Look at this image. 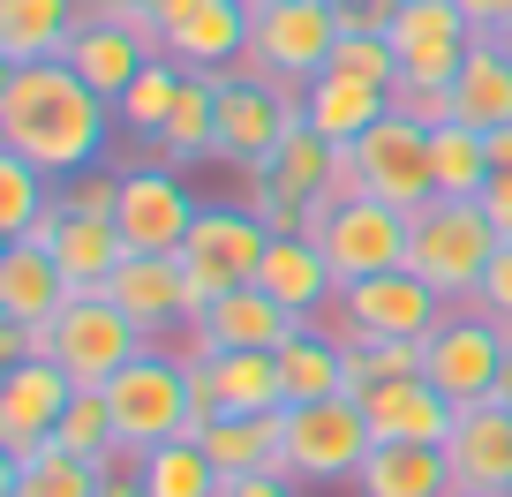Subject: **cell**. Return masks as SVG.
Segmentation results:
<instances>
[{"label": "cell", "instance_id": "obj_2", "mask_svg": "<svg viewBox=\"0 0 512 497\" xmlns=\"http://www.w3.org/2000/svg\"><path fill=\"white\" fill-rule=\"evenodd\" d=\"M505 249V234L490 226V211L467 196H430L422 211H407V272L430 279L445 302H467L490 272V257Z\"/></svg>", "mask_w": 512, "mask_h": 497}, {"label": "cell", "instance_id": "obj_10", "mask_svg": "<svg viewBox=\"0 0 512 497\" xmlns=\"http://www.w3.org/2000/svg\"><path fill=\"white\" fill-rule=\"evenodd\" d=\"M294 113H302V98H294L287 83L256 76L249 61L226 68V76H219V159L241 166V174L264 166L279 151V136L294 129Z\"/></svg>", "mask_w": 512, "mask_h": 497}, {"label": "cell", "instance_id": "obj_25", "mask_svg": "<svg viewBox=\"0 0 512 497\" xmlns=\"http://www.w3.org/2000/svg\"><path fill=\"white\" fill-rule=\"evenodd\" d=\"M83 31V0H0V68L68 61Z\"/></svg>", "mask_w": 512, "mask_h": 497}, {"label": "cell", "instance_id": "obj_47", "mask_svg": "<svg viewBox=\"0 0 512 497\" xmlns=\"http://www.w3.org/2000/svg\"><path fill=\"white\" fill-rule=\"evenodd\" d=\"M196 8H204V0H144V16L159 23V46H166V31H174L181 16H196Z\"/></svg>", "mask_w": 512, "mask_h": 497}, {"label": "cell", "instance_id": "obj_35", "mask_svg": "<svg viewBox=\"0 0 512 497\" xmlns=\"http://www.w3.org/2000/svg\"><path fill=\"white\" fill-rule=\"evenodd\" d=\"M144 497H226V475L211 467L204 437H174V445L144 452Z\"/></svg>", "mask_w": 512, "mask_h": 497}, {"label": "cell", "instance_id": "obj_37", "mask_svg": "<svg viewBox=\"0 0 512 497\" xmlns=\"http://www.w3.org/2000/svg\"><path fill=\"white\" fill-rule=\"evenodd\" d=\"M46 204H53V174H38V166L16 159V151H0V241L31 234Z\"/></svg>", "mask_w": 512, "mask_h": 497}, {"label": "cell", "instance_id": "obj_17", "mask_svg": "<svg viewBox=\"0 0 512 497\" xmlns=\"http://www.w3.org/2000/svg\"><path fill=\"white\" fill-rule=\"evenodd\" d=\"M294 332H302L294 309H279L264 287H234V294H219V302L181 332L174 354H181V362H204V354H234V347H287Z\"/></svg>", "mask_w": 512, "mask_h": 497}, {"label": "cell", "instance_id": "obj_44", "mask_svg": "<svg viewBox=\"0 0 512 497\" xmlns=\"http://www.w3.org/2000/svg\"><path fill=\"white\" fill-rule=\"evenodd\" d=\"M482 211H490V226L512 241V174H505V166H497V174H490V189H482Z\"/></svg>", "mask_w": 512, "mask_h": 497}, {"label": "cell", "instance_id": "obj_50", "mask_svg": "<svg viewBox=\"0 0 512 497\" xmlns=\"http://www.w3.org/2000/svg\"><path fill=\"white\" fill-rule=\"evenodd\" d=\"M249 8H264V0H249Z\"/></svg>", "mask_w": 512, "mask_h": 497}, {"label": "cell", "instance_id": "obj_24", "mask_svg": "<svg viewBox=\"0 0 512 497\" xmlns=\"http://www.w3.org/2000/svg\"><path fill=\"white\" fill-rule=\"evenodd\" d=\"M392 113V91L369 76H354V68H324L317 83L302 91V121L317 136H332V144H354V136H369Z\"/></svg>", "mask_w": 512, "mask_h": 497}, {"label": "cell", "instance_id": "obj_20", "mask_svg": "<svg viewBox=\"0 0 512 497\" xmlns=\"http://www.w3.org/2000/svg\"><path fill=\"white\" fill-rule=\"evenodd\" d=\"M68 302H76V279L61 272V257H53L46 241H31V234L0 241V317L53 324Z\"/></svg>", "mask_w": 512, "mask_h": 497}, {"label": "cell", "instance_id": "obj_1", "mask_svg": "<svg viewBox=\"0 0 512 497\" xmlns=\"http://www.w3.org/2000/svg\"><path fill=\"white\" fill-rule=\"evenodd\" d=\"M113 129H121V121H113V98H98L68 61L0 68V151L31 159L38 174L68 181V174H83V166H98Z\"/></svg>", "mask_w": 512, "mask_h": 497}, {"label": "cell", "instance_id": "obj_9", "mask_svg": "<svg viewBox=\"0 0 512 497\" xmlns=\"http://www.w3.org/2000/svg\"><path fill=\"white\" fill-rule=\"evenodd\" d=\"M144 347H151V339L136 332V324L121 317V302H106V294H76V302L53 317V362L68 369V385H76V392L113 385Z\"/></svg>", "mask_w": 512, "mask_h": 497}, {"label": "cell", "instance_id": "obj_42", "mask_svg": "<svg viewBox=\"0 0 512 497\" xmlns=\"http://www.w3.org/2000/svg\"><path fill=\"white\" fill-rule=\"evenodd\" d=\"M392 113L400 121H415V129H445V121H460V106H452V83H415V76H400L392 83Z\"/></svg>", "mask_w": 512, "mask_h": 497}, {"label": "cell", "instance_id": "obj_45", "mask_svg": "<svg viewBox=\"0 0 512 497\" xmlns=\"http://www.w3.org/2000/svg\"><path fill=\"white\" fill-rule=\"evenodd\" d=\"M332 8H339V23H362V31H384L400 0H332Z\"/></svg>", "mask_w": 512, "mask_h": 497}, {"label": "cell", "instance_id": "obj_19", "mask_svg": "<svg viewBox=\"0 0 512 497\" xmlns=\"http://www.w3.org/2000/svg\"><path fill=\"white\" fill-rule=\"evenodd\" d=\"M445 460H452V482L460 497H512V415L505 407H460L445 437Z\"/></svg>", "mask_w": 512, "mask_h": 497}, {"label": "cell", "instance_id": "obj_30", "mask_svg": "<svg viewBox=\"0 0 512 497\" xmlns=\"http://www.w3.org/2000/svg\"><path fill=\"white\" fill-rule=\"evenodd\" d=\"M279 385H287V407L339 400V392H347V339L324 332V324H302V332L279 347Z\"/></svg>", "mask_w": 512, "mask_h": 497}, {"label": "cell", "instance_id": "obj_29", "mask_svg": "<svg viewBox=\"0 0 512 497\" xmlns=\"http://www.w3.org/2000/svg\"><path fill=\"white\" fill-rule=\"evenodd\" d=\"M249 174H264L272 189H287L294 204H317V211H324V196H332V174H339V144H332V136H317L302 113H294V129L279 136V151H272L264 166H249Z\"/></svg>", "mask_w": 512, "mask_h": 497}, {"label": "cell", "instance_id": "obj_13", "mask_svg": "<svg viewBox=\"0 0 512 497\" xmlns=\"http://www.w3.org/2000/svg\"><path fill=\"white\" fill-rule=\"evenodd\" d=\"M196 211H204V204L181 189L174 166H128V174H121V211H113V226H121L128 257H181V241H189Z\"/></svg>", "mask_w": 512, "mask_h": 497}, {"label": "cell", "instance_id": "obj_33", "mask_svg": "<svg viewBox=\"0 0 512 497\" xmlns=\"http://www.w3.org/2000/svg\"><path fill=\"white\" fill-rule=\"evenodd\" d=\"M98 482H106V467L68 452L61 437L46 452H31V460L0 467V497H98Z\"/></svg>", "mask_w": 512, "mask_h": 497}, {"label": "cell", "instance_id": "obj_5", "mask_svg": "<svg viewBox=\"0 0 512 497\" xmlns=\"http://www.w3.org/2000/svg\"><path fill=\"white\" fill-rule=\"evenodd\" d=\"M264 257H272V226L256 219L249 204H204V211H196L189 241H181V272H189V302H196V317H204L219 294L256 287Z\"/></svg>", "mask_w": 512, "mask_h": 497}, {"label": "cell", "instance_id": "obj_34", "mask_svg": "<svg viewBox=\"0 0 512 497\" xmlns=\"http://www.w3.org/2000/svg\"><path fill=\"white\" fill-rule=\"evenodd\" d=\"M181 83H189V68H181L174 53H159L144 76H136L121 98H113V121H121V136H144V144H159V129L174 121V106H181Z\"/></svg>", "mask_w": 512, "mask_h": 497}, {"label": "cell", "instance_id": "obj_15", "mask_svg": "<svg viewBox=\"0 0 512 497\" xmlns=\"http://www.w3.org/2000/svg\"><path fill=\"white\" fill-rule=\"evenodd\" d=\"M354 159H362V196H384L400 211H422L437 196V166H430V129L384 113L369 136H354Z\"/></svg>", "mask_w": 512, "mask_h": 497}, {"label": "cell", "instance_id": "obj_27", "mask_svg": "<svg viewBox=\"0 0 512 497\" xmlns=\"http://www.w3.org/2000/svg\"><path fill=\"white\" fill-rule=\"evenodd\" d=\"M362 497H460L445 445H377L354 475Z\"/></svg>", "mask_w": 512, "mask_h": 497}, {"label": "cell", "instance_id": "obj_49", "mask_svg": "<svg viewBox=\"0 0 512 497\" xmlns=\"http://www.w3.org/2000/svg\"><path fill=\"white\" fill-rule=\"evenodd\" d=\"M497 46H505V53H512V23H505V31H497Z\"/></svg>", "mask_w": 512, "mask_h": 497}, {"label": "cell", "instance_id": "obj_21", "mask_svg": "<svg viewBox=\"0 0 512 497\" xmlns=\"http://www.w3.org/2000/svg\"><path fill=\"white\" fill-rule=\"evenodd\" d=\"M256 287L272 294L279 309H294L302 324H317L324 309L339 302V272H332V257H324L317 234H272V257H264Z\"/></svg>", "mask_w": 512, "mask_h": 497}, {"label": "cell", "instance_id": "obj_3", "mask_svg": "<svg viewBox=\"0 0 512 497\" xmlns=\"http://www.w3.org/2000/svg\"><path fill=\"white\" fill-rule=\"evenodd\" d=\"M113 407V430H121L128 452H159L174 437H196V400H189V369H181L174 347H144L136 362L98 385Z\"/></svg>", "mask_w": 512, "mask_h": 497}, {"label": "cell", "instance_id": "obj_32", "mask_svg": "<svg viewBox=\"0 0 512 497\" xmlns=\"http://www.w3.org/2000/svg\"><path fill=\"white\" fill-rule=\"evenodd\" d=\"M159 166H196V159H219V76H196L189 68V83H181V106H174V121L159 129Z\"/></svg>", "mask_w": 512, "mask_h": 497}, {"label": "cell", "instance_id": "obj_18", "mask_svg": "<svg viewBox=\"0 0 512 497\" xmlns=\"http://www.w3.org/2000/svg\"><path fill=\"white\" fill-rule=\"evenodd\" d=\"M362 415L377 445H445L460 407L430 385V377H384V385L362 392Z\"/></svg>", "mask_w": 512, "mask_h": 497}, {"label": "cell", "instance_id": "obj_6", "mask_svg": "<svg viewBox=\"0 0 512 497\" xmlns=\"http://www.w3.org/2000/svg\"><path fill=\"white\" fill-rule=\"evenodd\" d=\"M422 377H430L452 407H490L497 385L512 377V332L460 302L430 339H422Z\"/></svg>", "mask_w": 512, "mask_h": 497}, {"label": "cell", "instance_id": "obj_46", "mask_svg": "<svg viewBox=\"0 0 512 497\" xmlns=\"http://www.w3.org/2000/svg\"><path fill=\"white\" fill-rule=\"evenodd\" d=\"M226 497H294V475H234Z\"/></svg>", "mask_w": 512, "mask_h": 497}, {"label": "cell", "instance_id": "obj_14", "mask_svg": "<svg viewBox=\"0 0 512 497\" xmlns=\"http://www.w3.org/2000/svg\"><path fill=\"white\" fill-rule=\"evenodd\" d=\"M384 38H392V53H400V76L415 83H452L460 76V61L475 53V23H467L460 0H400L392 8V23H384Z\"/></svg>", "mask_w": 512, "mask_h": 497}, {"label": "cell", "instance_id": "obj_7", "mask_svg": "<svg viewBox=\"0 0 512 497\" xmlns=\"http://www.w3.org/2000/svg\"><path fill=\"white\" fill-rule=\"evenodd\" d=\"M445 317H452V302L430 287V279H415V272L400 264V272H377V279L339 287V302L324 309L317 324L354 347V339H430Z\"/></svg>", "mask_w": 512, "mask_h": 497}, {"label": "cell", "instance_id": "obj_4", "mask_svg": "<svg viewBox=\"0 0 512 497\" xmlns=\"http://www.w3.org/2000/svg\"><path fill=\"white\" fill-rule=\"evenodd\" d=\"M339 31H347V23H339L332 0H264V8H249V68L287 83V91L302 98L309 83L332 68Z\"/></svg>", "mask_w": 512, "mask_h": 497}, {"label": "cell", "instance_id": "obj_40", "mask_svg": "<svg viewBox=\"0 0 512 497\" xmlns=\"http://www.w3.org/2000/svg\"><path fill=\"white\" fill-rule=\"evenodd\" d=\"M332 68H354V76H369V83H400V53H392V38L384 31H362V23H347L339 31V53H332Z\"/></svg>", "mask_w": 512, "mask_h": 497}, {"label": "cell", "instance_id": "obj_26", "mask_svg": "<svg viewBox=\"0 0 512 497\" xmlns=\"http://www.w3.org/2000/svg\"><path fill=\"white\" fill-rule=\"evenodd\" d=\"M204 452L226 482L234 475H287V407L279 415H219L204 422Z\"/></svg>", "mask_w": 512, "mask_h": 497}, {"label": "cell", "instance_id": "obj_16", "mask_svg": "<svg viewBox=\"0 0 512 497\" xmlns=\"http://www.w3.org/2000/svg\"><path fill=\"white\" fill-rule=\"evenodd\" d=\"M106 302H121V317L136 324V332L159 347V339H181L196 324V302H189V272H181V257H121L113 264Z\"/></svg>", "mask_w": 512, "mask_h": 497}, {"label": "cell", "instance_id": "obj_31", "mask_svg": "<svg viewBox=\"0 0 512 497\" xmlns=\"http://www.w3.org/2000/svg\"><path fill=\"white\" fill-rule=\"evenodd\" d=\"M452 106H460L467 129H512V53L497 46V38H475V53L460 61V76H452Z\"/></svg>", "mask_w": 512, "mask_h": 497}, {"label": "cell", "instance_id": "obj_23", "mask_svg": "<svg viewBox=\"0 0 512 497\" xmlns=\"http://www.w3.org/2000/svg\"><path fill=\"white\" fill-rule=\"evenodd\" d=\"M166 53L196 76H226L249 61V0H204L196 16H181L166 31Z\"/></svg>", "mask_w": 512, "mask_h": 497}, {"label": "cell", "instance_id": "obj_48", "mask_svg": "<svg viewBox=\"0 0 512 497\" xmlns=\"http://www.w3.org/2000/svg\"><path fill=\"white\" fill-rule=\"evenodd\" d=\"M83 8H98V16H128V8H144V0H83Z\"/></svg>", "mask_w": 512, "mask_h": 497}, {"label": "cell", "instance_id": "obj_22", "mask_svg": "<svg viewBox=\"0 0 512 497\" xmlns=\"http://www.w3.org/2000/svg\"><path fill=\"white\" fill-rule=\"evenodd\" d=\"M31 241H46L53 257H61V272L76 279V294H98L113 279V264L128 257V241H121V226H113V219H83V211H61V204L38 211Z\"/></svg>", "mask_w": 512, "mask_h": 497}, {"label": "cell", "instance_id": "obj_43", "mask_svg": "<svg viewBox=\"0 0 512 497\" xmlns=\"http://www.w3.org/2000/svg\"><path fill=\"white\" fill-rule=\"evenodd\" d=\"M467 309H482L490 324H505V332H512V241L490 257V272H482V287L467 294Z\"/></svg>", "mask_w": 512, "mask_h": 497}, {"label": "cell", "instance_id": "obj_12", "mask_svg": "<svg viewBox=\"0 0 512 497\" xmlns=\"http://www.w3.org/2000/svg\"><path fill=\"white\" fill-rule=\"evenodd\" d=\"M68 400H76V385H68V369L46 362V354L0 369V467L46 452L53 430H61V415H68Z\"/></svg>", "mask_w": 512, "mask_h": 497}, {"label": "cell", "instance_id": "obj_36", "mask_svg": "<svg viewBox=\"0 0 512 497\" xmlns=\"http://www.w3.org/2000/svg\"><path fill=\"white\" fill-rule=\"evenodd\" d=\"M430 166H437V196L482 204V189H490V136L467 129V121H445V129L430 136Z\"/></svg>", "mask_w": 512, "mask_h": 497}, {"label": "cell", "instance_id": "obj_11", "mask_svg": "<svg viewBox=\"0 0 512 497\" xmlns=\"http://www.w3.org/2000/svg\"><path fill=\"white\" fill-rule=\"evenodd\" d=\"M317 241H324V257H332L339 287L377 279V272H400L407 264V211L384 204V196H347V204H324Z\"/></svg>", "mask_w": 512, "mask_h": 497}, {"label": "cell", "instance_id": "obj_38", "mask_svg": "<svg viewBox=\"0 0 512 497\" xmlns=\"http://www.w3.org/2000/svg\"><path fill=\"white\" fill-rule=\"evenodd\" d=\"M384 377H422V339H354L347 347V392L362 400Z\"/></svg>", "mask_w": 512, "mask_h": 497}, {"label": "cell", "instance_id": "obj_28", "mask_svg": "<svg viewBox=\"0 0 512 497\" xmlns=\"http://www.w3.org/2000/svg\"><path fill=\"white\" fill-rule=\"evenodd\" d=\"M211 369V400L219 415H279L287 385H279V347H234V354H204Z\"/></svg>", "mask_w": 512, "mask_h": 497}, {"label": "cell", "instance_id": "obj_39", "mask_svg": "<svg viewBox=\"0 0 512 497\" xmlns=\"http://www.w3.org/2000/svg\"><path fill=\"white\" fill-rule=\"evenodd\" d=\"M53 437H61L68 452H83V460H98V467H106V460H113V445H121V430H113V407H106V392H76Z\"/></svg>", "mask_w": 512, "mask_h": 497}, {"label": "cell", "instance_id": "obj_8", "mask_svg": "<svg viewBox=\"0 0 512 497\" xmlns=\"http://www.w3.org/2000/svg\"><path fill=\"white\" fill-rule=\"evenodd\" d=\"M369 452H377V437H369V415L354 392L287 407V475L294 482H354Z\"/></svg>", "mask_w": 512, "mask_h": 497}, {"label": "cell", "instance_id": "obj_41", "mask_svg": "<svg viewBox=\"0 0 512 497\" xmlns=\"http://www.w3.org/2000/svg\"><path fill=\"white\" fill-rule=\"evenodd\" d=\"M53 204L83 211V219H113L121 211V166H83V174L53 181Z\"/></svg>", "mask_w": 512, "mask_h": 497}]
</instances>
